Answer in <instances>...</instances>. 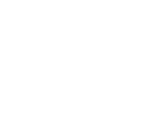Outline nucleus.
I'll return each instance as SVG.
<instances>
[]
</instances>
